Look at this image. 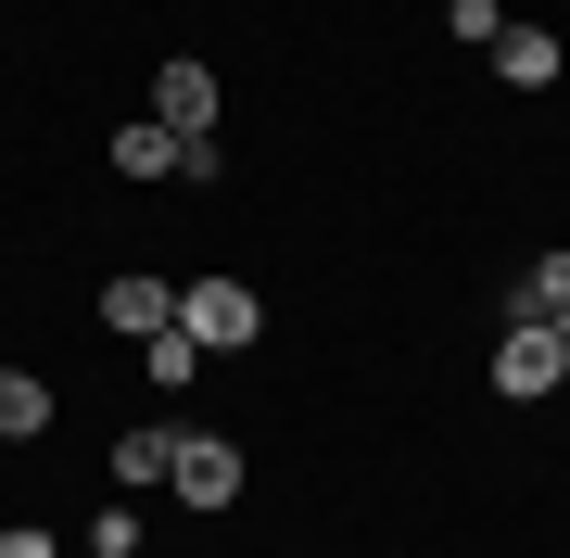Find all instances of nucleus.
Instances as JSON below:
<instances>
[{"mask_svg": "<svg viewBox=\"0 0 570 558\" xmlns=\"http://www.w3.org/2000/svg\"><path fill=\"white\" fill-rule=\"evenodd\" d=\"M178 331L216 343V355H242V343L266 331V305H254V280H190V292H178Z\"/></svg>", "mask_w": 570, "mask_h": 558, "instance_id": "nucleus-1", "label": "nucleus"}, {"mask_svg": "<svg viewBox=\"0 0 570 558\" xmlns=\"http://www.w3.org/2000/svg\"><path fill=\"white\" fill-rule=\"evenodd\" d=\"M165 482H178L190 508H228V496H242V444H228V432H178V444H165Z\"/></svg>", "mask_w": 570, "mask_h": 558, "instance_id": "nucleus-2", "label": "nucleus"}, {"mask_svg": "<svg viewBox=\"0 0 570 558\" xmlns=\"http://www.w3.org/2000/svg\"><path fill=\"white\" fill-rule=\"evenodd\" d=\"M153 127H178V140H216V77H204V51L153 63Z\"/></svg>", "mask_w": 570, "mask_h": 558, "instance_id": "nucleus-3", "label": "nucleus"}, {"mask_svg": "<svg viewBox=\"0 0 570 558\" xmlns=\"http://www.w3.org/2000/svg\"><path fill=\"white\" fill-rule=\"evenodd\" d=\"M494 381H508L520 407H532V393H558V381H570V355H558V331H546V317H508V343H494Z\"/></svg>", "mask_w": 570, "mask_h": 558, "instance_id": "nucleus-4", "label": "nucleus"}, {"mask_svg": "<svg viewBox=\"0 0 570 558\" xmlns=\"http://www.w3.org/2000/svg\"><path fill=\"white\" fill-rule=\"evenodd\" d=\"M494 77L508 89H558V39L546 26H494Z\"/></svg>", "mask_w": 570, "mask_h": 558, "instance_id": "nucleus-5", "label": "nucleus"}, {"mask_svg": "<svg viewBox=\"0 0 570 558\" xmlns=\"http://www.w3.org/2000/svg\"><path fill=\"white\" fill-rule=\"evenodd\" d=\"M102 317H115V331H165V317H178V292H165V280H102Z\"/></svg>", "mask_w": 570, "mask_h": 558, "instance_id": "nucleus-6", "label": "nucleus"}, {"mask_svg": "<svg viewBox=\"0 0 570 558\" xmlns=\"http://www.w3.org/2000/svg\"><path fill=\"white\" fill-rule=\"evenodd\" d=\"M558 305H570V242H558V254H532V267L508 280V317H558Z\"/></svg>", "mask_w": 570, "mask_h": 558, "instance_id": "nucleus-7", "label": "nucleus"}, {"mask_svg": "<svg viewBox=\"0 0 570 558\" xmlns=\"http://www.w3.org/2000/svg\"><path fill=\"white\" fill-rule=\"evenodd\" d=\"M39 432H51V381L0 369V444H39Z\"/></svg>", "mask_w": 570, "mask_h": 558, "instance_id": "nucleus-8", "label": "nucleus"}, {"mask_svg": "<svg viewBox=\"0 0 570 558\" xmlns=\"http://www.w3.org/2000/svg\"><path fill=\"white\" fill-rule=\"evenodd\" d=\"M178 153H190V140H178V127H153V115L115 127V166H127V178H178Z\"/></svg>", "mask_w": 570, "mask_h": 558, "instance_id": "nucleus-9", "label": "nucleus"}, {"mask_svg": "<svg viewBox=\"0 0 570 558\" xmlns=\"http://www.w3.org/2000/svg\"><path fill=\"white\" fill-rule=\"evenodd\" d=\"M140 369H153V381H165V393H178V381H190V369H204V343H190V331H178V317H165V331H153V343H140Z\"/></svg>", "mask_w": 570, "mask_h": 558, "instance_id": "nucleus-10", "label": "nucleus"}, {"mask_svg": "<svg viewBox=\"0 0 570 558\" xmlns=\"http://www.w3.org/2000/svg\"><path fill=\"white\" fill-rule=\"evenodd\" d=\"M77 558H140V520H127V508H89V533H77Z\"/></svg>", "mask_w": 570, "mask_h": 558, "instance_id": "nucleus-11", "label": "nucleus"}, {"mask_svg": "<svg viewBox=\"0 0 570 558\" xmlns=\"http://www.w3.org/2000/svg\"><path fill=\"white\" fill-rule=\"evenodd\" d=\"M165 444H178V432H127L115 444V482H165Z\"/></svg>", "mask_w": 570, "mask_h": 558, "instance_id": "nucleus-12", "label": "nucleus"}, {"mask_svg": "<svg viewBox=\"0 0 570 558\" xmlns=\"http://www.w3.org/2000/svg\"><path fill=\"white\" fill-rule=\"evenodd\" d=\"M444 26H456V39H469V51H494V26H508V13H494V0H456V13H444Z\"/></svg>", "mask_w": 570, "mask_h": 558, "instance_id": "nucleus-13", "label": "nucleus"}, {"mask_svg": "<svg viewBox=\"0 0 570 558\" xmlns=\"http://www.w3.org/2000/svg\"><path fill=\"white\" fill-rule=\"evenodd\" d=\"M0 558H63V533H39V520H13V533H0Z\"/></svg>", "mask_w": 570, "mask_h": 558, "instance_id": "nucleus-14", "label": "nucleus"}, {"mask_svg": "<svg viewBox=\"0 0 570 558\" xmlns=\"http://www.w3.org/2000/svg\"><path fill=\"white\" fill-rule=\"evenodd\" d=\"M546 331H558V355H570V305H558V317H546Z\"/></svg>", "mask_w": 570, "mask_h": 558, "instance_id": "nucleus-15", "label": "nucleus"}]
</instances>
